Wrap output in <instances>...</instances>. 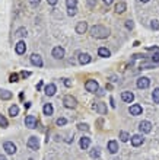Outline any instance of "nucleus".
I'll return each instance as SVG.
<instances>
[{
  "label": "nucleus",
  "instance_id": "29",
  "mask_svg": "<svg viewBox=\"0 0 159 160\" xmlns=\"http://www.w3.org/2000/svg\"><path fill=\"white\" fill-rule=\"evenodd\" d=\"M152 99H153L155 104H159V89H155L152 93Z\"/></svg>",
  "mask_w": 159,
  "mask_h": 160
},
{
  "label": "nucleus",
  "instance_id": "34",
  "mask_svg": "<svg viewBox=\"0 0 159 160\" xmlns=\"http://www.w3.org/2000/svg\"><path fill=\"white\" fill-rule=\"evenodd\" d=\"M56 124H57L58 127H60V125H66V124H67V119H66V118H58L57 121H56Z\"/></svg>",
  "mask_w": 159,
  "mask_h": 160
},
{
  "label": "nucleus",
  "instance_id": "35",
  "mask_svg": "<svg viewBox=\"0 0 159 160\" xmlns=\"http://www.w3.org/2000/svg\"><path fill=\"white\" fill-rule=\"evenodd\" d=\"M150 28L153 29V31H158L159 29V22L158 20H152V22H150Z\"/></svg>",
  "mask_w": 159,
  "mask_h": 160
},
{
  "label": "nucleus",
  "instance_id": "45",
  "mask_svg": "<svg viewBox=\"0 0 159 160\" xmlns=\"http://www.w3.org/2000/svg\"><path fill=\"white\" fill-rule=\"evenodd\" d=\"M148 50H149V51H159V50H158V47H149V48H148Z\"/></svg>",
  "mask_w": 159,
  "mask_h": 160
},
{
  "label": "nucleus",
  "instance_id": "22",
  "mask_svg": "<svg viewBox=\"0 0 159 160\" xmlns=\"http://www.w3.org/2000/svg\"><path fill=\"white\" fill-rule=\"evenodd\" d=\"M125 9H127L125 2H118V3L116 5V12H117V13H124Z\"/></svg>",
  "mask_w": 159,
  "mask_h": 160
},
{
  "label": "nucleus",
  "instance_id": "19",
  "mask_svg": "<svg viewBox=\"0 0 159 160\" xmlns=\"http://www.w3.org/2000/svg\"><path fill=\"white\" fill-rule=\"evenodd\" d=\"M88 31V24L86 22H79L76 25V32L77 33H85Z\"/></svg>",
  "mask_w": 159,
  "mask_h": 160
},
{
  "label": "nucleus",
  "instance_id": "42",
  "mask_svg": "<svg viewBox=\"0 0 159 160\" xmlns=\"http://www.w3.org/2000/svg\"><path fill=\"white\" fill-rule=\"evenodd\" d=\"M64 86H66V87H72V82L69 79H64Z\"/></svg>",
  "mask_w": 159,
  "mask_h": 160
},
{
  "label": "nucleus",
  "instance_id": "37",
  "mask_svg": "<svg viewBox=\"0 0 159 160\" xmlns=\"http://www.w3.org/2000/svg\"><path fill=\"white\" fill-rule=\"evenodd\" d=\"M76 13H77V9H76V7H70V9H69V12H67L69 16H75Z\"/></svg>",
  "mask_w": 159,
  "mask_h": 160
},
{
  "label": "nucleus",
  "instance_id": "26",
  "mask_svg": "<svg viewBox=\"0 0 159 160\" xmlns=\"http://www.w3.org/2000/svg\"><path fill=\"white\" fill-rule=\"evenodd\" d=\"M129 138H130V134L129 132H125V131H121L120 132V140L121 141H129Z\"/></svg>",
  "mask_w": 159,
  "mask_h": 160
},
{
  "label": "nucleus",
  "instance_id": "43",
  "mask_svg": "<svg viewBox=\"0 0 159 160\" xmlns=\"http://www.w3.org/2000/svg\"><path fill=\"white\" fill-rule=\"evenodd\" d=\"M57 2H58V0H47V3H48V5H51V6H56V5H57Z\"/></svg>",
  "mask_w": 159,
  "mask_h": 160
},
{
  "label": "nucleus",
  "instance_id": "16",
  "mask_svg": "<svg viewBox=\"0 0 159 160\" xmlns=\"http://www.w3.org/2000/svg\"><path fill=\"white\" fill-rule=\"evenodd\" d=\"M142 112H143V109H142V106H140V105H131L130 106V113L131 115H142Z\"/></svg>",
  "mask_w": 159,
  "mask_h": 160
},
{
  "label": "nucleus",
  "instance_id": "7",
  "mask_svg": "<svg viewBox=\"0 0 159 160\" xmlns=\"http://www.w3.org/2000/svg\"><path fill=\"white\" fill-rule=\"evenodd\" d=\"M3 149L6 150L7 154H15V153H16V146H15L12 141H6L5 144H3Z\"/></svg>",
  "mask_w": 159,
  "mask_h": 160
},
{
  "label": "nucleus",
  "instance_id": "36",
  "mask_svg": "<svg viewBox=\"0 0 159 160\" xmlns=\"http://www.w3.org/2000/svg\"><path fill=\"white\" fill-rule=\"evenodd\" d=\"M77 127H79V130H82V131H89V125L88 124H79Z\"/></svg>",
  "mask_w": 159,
  "mask_h": 160
},
{
  "label": "nucleus",
  "instance_id": "49",
  "mask_svg": "<svg viewBox=\"0 0 159 160\" xmlns=\"http://www.w3.org/2000/svg\"><path fill=\"white\" fill-rule=\"evenodd\" d=\"M25 108H26V109L31 108V102H26V104H25Z\"/></svg>",
  "mask_w": 159,
  "mask_h": 160
},
{
  "label": "nucleus",
  "instance_id": "10",
  "mask_svg": "<svg viewBox=\"0 0 159 160\" xmlns=\"http://www.w3.org/2000/svg\"><path fill=\"white\" fill-rule=\"evenodd\" d=\"M53 57L57 58V60H61L64 57V48L63 47H54L53 48Z\"/></svg>",
  "mask_w": 159,
  "mask_h": 160
},
{
  "label": "nucleus",
  "instance_id": "25",
  "mask_svg": "<svg viewBox=\"0 0 159 160\" xmlns=\"http://www.w3.org/2000/svg\"><path fill=\"white\" fill-rule=\"evenodd\" d=\"M18 113H19V108H18L16 105H12V106L9 108V115L13 118V117H16Z\"/></svg>",
  "mask_w": 159,
  "mask_h": 160
},
{
  "label": "nucleus",
  "instance_id": "5",
  "mask_svg": "<svg viewBox=\"0 0 159 160\" xmlns=\"http://www.w3.org/2000/svg\"><path fill=\"white\" fill-rule=\"evenodd\" d=\"M25 125L28 128H37V118L34 117V115H28V117L25 118Z\"/></svg>",
  "mask_w": 159,
  "mask_h": 160
},
{
  "label": "nucleus",
  "instance_id": "30",
  "mask_svg": "<svg viewBox=\"0 0 159 160\" xmlns=\"http://www.w3.org/2000/svg\"><path fill=\"white\" fill-rule=\"evenodd\" d=\"M16 35H18V37H20V38L26 37V29H25V28H19L18 31H16Z\"/></svg>",
  "mask_w": 159,
  "mask_h": 160
},
{
  "label": "nucleus",
  "instance_id": "31",
  "mask_svg": "<svg viewBox=\"0 0 159 160\" xmlns=\"http://www.w3.org/2000/svg\"><path fill=\"white\" fill-rule=\"evenodd\" d=\"M150 61L155 63V64H158V63H159V51H156L153 56L150 57Z\"/></svg>",
  "mask_w": 159,
  "mask_h": 160
},
{
  "label": "nucleus",
  "instance_id": "38",
  "mask_svg": "<svg viewBox=\"0 0 159 160\" xmlns=\"http://www.w3.org/2000/svg\"><path fill=\"white\" fill-rule=\"evenodd\" d=\"M125 28H127V29H133V28H134L133 20H127V22H125Z\"/></svg>",
  "mask_w": 159,
  "mask_h": 160
},
{
  "label": "nucleus",
  "instance_id": "3",
  "mask_svg": "<svg viewBox=\"0 0 159 160\" xmlns=\"http://www.w3.org/2000/svg\"><path fill=\"white\" fill-rule=\"evenodd\" d=\"M85 87H86L88 92H91V93H97V90L99 89V86H98V82L97 80H88L86 83H85Z\"/></svg>",
  "mask_w": 159,
  "mask_h": 160
},
{
  "label": "nucleus",
  "instance_id": "23",
  "mask_svg": "<svg viewBox=\"0 0 159 160\" xmlns=\"http://www.w3.org/2000/svg\"><path fill=\"white\" fill-rule=\"evenodd\" d=\"M43 111H44V115H53V112H54L53 105H51V104H45V105H44V108H43Z\"/></svg>",
  "mask_w": 159,
  "mask_h": 160
},
{
  "label": "nucleus",
  "instance_id": "11",
  "mask_svg": "<svg viewBox=\"0 0 159 160\" xmlns=\"http://www.w3.org/2000/svg\"><path fill=\"white\" fill-rule=\"evenodd\" d=\"M143 141H145V138L140 136V134H136V136L131 137V144H133L134 147L142 146V144H143Z\"/></svg>",
  "mask_w": 159,
  "mask_h": 160
},
{
  "label": "nucleus",
  "instance_id": "18",
  "mask_svg": "<svg viewBox=\"0 0 159 160\" xmlns=\"http://www.w3.org/2000/svg\"><path fill=\"white\" fill-rule=\"evenodd\" d=\"M89 144H91V138H89V137H82L80 141H79V146H80V149H83V150H86L88 147H89Z\"/></svg>",
  "mask_w": 159,
  "mask_h": 160
},
{
  "label": "nucleus",
  "instance_id": "4",
  "mask_svg": "<svg viewBox=\"0 0 159 160\" xmlns=\"http://www.w3.org/2000/svg\"><path fill=\"white\" fill-rule=\"evenodd\" d=\"M26 146L31 149V150H38L39 149V140L37 138V137H29V140H28V144Z\"/></svg>",
  "mask_w": 159,
  "mask_h": 160
},
{
  "label": "nucleus",
  "instance_id": "47",
  "mask_svg": "<svg viewBox=\"0 0 159 160\" xmlns=\"http://www.w3.org/2000/svg\"><path fill=\"white\" fill-rule=\"evenodd\" d=\"M112 2H114V0H104V3H105L107 6H108V5H111V3H112Z\"/></svg>",
  "mask_w": 159,
  "mask_h": 160
},
{
  "label": "nucleus",
  "instance_id": "6",
  "mask_svg": "<svg viewBox=\"0 0 159 160\" xmlns=\"http://www.w3.org/2000/svg\"><path fill=\"white\" fill-rule=\"evenodd\" d=\"M139 130L142 132H146V134H148V132L152 131V124H150L149 121H142V122L139 124Z\"/></svg>",
  "mask_w": 159,
  "mask_h": 160
},
{
  "label": "nucleus",
  "instance_id": "14",
  "mask_svg": "<svg viewBox=\"0 0 159 160\" xmlns=\"http://www.w3.org/2000/svg\"><path fill=\"white\" fill-rule=\"evenodd\" d=\"M121 99H123L124 102H127V104H130V102L134 100V95L131 93V92H123V93H121Z\"/></svg>",
  "mask_w": 159,
  "mask_h": 160
},
{
  "label": "nucleus",
  "instance_id": "15",
  "mask_svg": "<svg viewBox=\"0 0 159 160\" xmlns=\"http://www.w3.org/2000/svg\"><path fill=\"white\" fill-rule=\"evenodd\" d=\"M15 51H16V54H24L26 51V45H25L24 41H19V42L15 45Z\"/></svg>",
  "mask_w": 159,
  "mask_h": 160
},
{
  "label": "nucleus",
  "instance_id": "28",
  "mask_svg": "<svg viewBox=\"0 0 159 160\" xmlns=\"http://www.w3.org/2000/svg\"><path fill=\"white\" fill-rule=\"evenodd\" d=\"M99 156H101L99 149H93V150H91V157H92V159H98Z\"/></svg>",
  "mask_w": 159,
  "mask_h": 160
},
{
  "label": "nucleus",
  "instance_id": "40",
  "mask_svg": "<svg viewBox=\"0 0 159 160\" xmlns=\"http://www.w3.org/2000/svg\"><path fill=\"white\" fill-rule=\"evenodd\" d=\"M29 76H31V73H29V71H22V73H20V77H22V79H26V77H29Z\"/></svg>",
  "mask_w": 159,
  "mask_h": 160
},
{
  "label": "nucleus",
  "instance_id": "2",
  "mask_svg": "<svg viewBox=\"0 0 159 160\" xmlns=\"http://www.w3.org/2000/svg\"><path fill=\"white\" fill-rule=\"evenodd\" d=\"M63 104H64V106L69 109H73L77 106V100L75 98H73L72 95H66L64 96V99H63Z\"/></svg>",
  "mask_w": 159,
  "mask_h": 160
},
{
  "label": "nucleus",
  "instance_id": "1",
  "mask_svg": "<svg viewBox=\"0 0 159 160\" xmlns=\"http://www.w3.org/2000/svg\"><path fill=\"white\" fill-rule=\"evenodd\" d=\"M91 35L93 38H99V39H104L110 35V29L102 26V25H93L91 28Z\"/></svg>",
  "mask_w": 159,
  "mask_h": 160
},
{
  "label": "nucleus",
  "instance_id": "13",
  "mask_svg": "<svg viewBox=\"0 0 159 160\" xmlns=\"http://www.w3.org/2000/svg\"><path fill=\"white\" fill-rule=\"evenodd\" d=\"M93 108L97 109L101 115H105L107 111H108V109H107V104H104V102H98L97 105H93Z\"/></svg>",
  "mask_w": 159,
  "mask_h": 160
},
{
  "label": "nucleus",
  "instance_id": "44",
  "mask_svg": "<svg viewBox=\"0 0 159 160\" xmlns=\"http://www.w3.org/2000/svg\"><path fill=\"white\" fill-rule=\"evenodd\" d=\"M110 104L112 108H116V104H114V98H110Z\"/></svg>",
  "mask_w": 159,
  "mask_h": 160
},
{
  "label": "nucleus",
  "instance_id": "24",
  "mask_svg": "<svg viewBox=\"0 0 159 160\" xmlns=\"http://www.w3.org/2000/svg\"><path fill=\"white\" fill-rule=\"evenodd\" d=\"M98 54L101 57H105V58H108V57L111 56V51L108 50V48H104V47H101L99 50H98Z\"/></svg>",
  "mask_w": 159,
  "mask_h": 160
},
{
  "label": "nucleus",
  "instance_id": "21",
  "mask_svg": "<svg viewBox=\"0 0 159 160\" xmlns=\"http://www.w3.org/2000/svg\"><path fill=\"white\" fill-rule=\"evenodd\" d=\"M108 150H110V153H117L118 151V143L114 141V140H111L110 143H108Z\"/></svg>",
  "mask_w": 159,
  "mask_h": 160
},
{
  "label": "nucleus",
  "instance_id": "33",
  "mask_svg": "<svg viewBox=\"0 0 159 160\" xmlns=\"http://www.w3.org/2000/svg\"><path fill=\"white\" fill-rule=\"evenodd\" d=\"M18 80H19V76L16 74V73H13V74L9 77V82H10V83H16Z\"/></svg>",
  "mask_w": 159,
  "mask_h": 160
},
{
  "label": "nucleus",
  "instance_id": "12",
  "mask_svg": "<svg viewBox=\"0 0 159 160\" xmlns=\"http://www.w3.org/2000/svg\"><path fill=\"white\" fill-rule=\"evenodd\" d=\"M45 95L47 96H53V95H56V92H57V87H56V85L54 83H50V85L45 86Z\"/></svg>",
  "mask_w": 159,
  "mask_h": 160
},
{
  "label": "nucleus",
  "instance_id": "9",
  "mask_svg": "<svg viewBox=\"0 0 159 160\" xmlns=\"http://www.w3.org/2000/svg\"><path fill=\"white\" fill-rule=\"evenodd\" d=\"M150 85V80L148 79V77H140L139 80H137V87L139 89H148Z\"/></svg>",
  "mask_w": 159,
  "mask_h": 160
},
{
  "label": "nucleus",
  "instance_id": "20",
  "mask_svg": "<svg viewBox=\"0 0 159 160\" xmlns=\"http://www.w3.org/2000/svg\"><path fill=\"white\" fill-rule=\"evenodd\" d=\"M92 61V57L89 54H80L79 56V63L80 64H89Z\"/></svg>",
  "mask_w": 159,
  "mask_h": 160
},
{
  "label": "nucleus",
  "instance_id": "51",
  "mask_svg": "<svg viewBox=\"0 0 159 160\" xmlns=\"http://www.w3.org/2000/svg\"><path fill=\"white\" fill-rule=\"evenodd\" d=\"M140 2H143V3H146V2H149V0H140Z\"/></svg>",
  "mask_w": 159,
  "mask_h": 160
},
{
  "label": "nucleus",
  "instance_id": "50",
  "mask_svg": "<svg viewBox=\"0 0 159 160\" xmlns=\"http://www.w3.org/2000/svg\"><path fill=\"white\" fill-rule=\"evenodd\" d=\"M0 160H7V159H6L5 156H2V154H0Z\"/></svg>",
  "mask_w": 159,
  "mask_h": 160
},
{
  "label": "nucleus",
  "instance_id": "32",
  "mask_svg": "<svg viewBox=\"0 0 159 160\" xmlns=\"http://www.w3.org/2000/svg\"><path fill=\"white\" fill-rule=\"evenodd\" d=\"M76 3H77V0H66V5H67L69 9L70 7H76Z\"/></svg>",
  "mask_w": 159,
  "mask_h": 160
},
{
  "label": "nucleus",
  "instance_id": "8",
  "mask_svg": "<svg viewBox=\"0 0 159 160\" xmlns=\"http://www.w3.org/2000/svg\"><path fill=\"white\" fill-rule=\"evenodd\" d=\"M31 63H32V66H37V67L44 66L43 58H41V56H38V54H32V56H31Z\"/></svg>",
  "mask_w": 159,
  "mask_h": 160
},
{
  "label": "nucleus",
  "instance_id": "39",
  "mask_svg": "<svg viewBox=\"0 0 159 160\" xmlns=\"http://www.w3.org/2000/svg\"><path fill=\"white\" fill-rule=\"evenodd\" d=\"M88 6L89 7H95L97 6V0H88Z\"/></svg>",
  "mask_w": 159,
  "mask_h": 160
},
{
  "label": "nucleus",
  "instance_id": "48",
  "mask_svg": "<svg viewBox=\"0 0 159 160\" xmlns=\"http://www.w3.org/2000/svg\"><path fill=\"white\" fill-rule=\"evenodd\" d=\"M41 87H43V82H39L38 85H37V90H39V89H41Z\"/></svg>",
  "mask_w": 159,
  "mask_h": 160
},
{
  "label": "nucleus",
  "instance_id": "46",
  "mask_svg": "<svg viewBox=\"0 0 159 160\" xmlns=\"http://www.w3.org/2000/svg\"><path fill=\"white\" fill-rule=\"evenodd\" d=\"M97 95H99V96H102V95H104V90H102V89H98V90H97Z\"/></svg>",
  "mask_w": 159,
  "mask_h": 160
},
{
  "label": "nucleus",
  "instance_id": "17",
  "mask_svg": "<svg viewBox=\"0 0 159 160\" xmlns=\"http://www.w3.org/2000/svg\"><path fill=\"white\" fill-rule=\"evenodd\" d=\"M12 92H9V90L6 89H0V99L2 100H9V99H12Z\"/></svg>",
  "mask_w": 159,
  "mask_h": 160
},
{
  "label": "nucleus",
  "instance_id": "41",
  "mask_svg": "<svg viewBox=\"0 0 159 160\" xmlns=\"http://www.w3.org/2000/svg\"><path fill=\"white\" fill-rule=\"evenodd\" d=\"M29 3H31L32 7H37V6L39 5V0H29Z\"/></svg>",
  "mask_w": 159,
  "mask_h": 160
},
{
  "label": "nucleus",
  "instance_id": "27",
  "mask_svg": "<svg viewBox=\"0 0 159 160\" xmlns=\"http://www.w3.org/2000/svg\"><path fill=\"white\" fill-rule=\"evenodd\" d=\"M7 125H9V122H7V119H6V118L3 117L2 113H0V127H2V128H6Z\"/></svg>",
  "mask_w": 159,
  "mask_h": 160
}]
</instances>
